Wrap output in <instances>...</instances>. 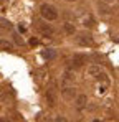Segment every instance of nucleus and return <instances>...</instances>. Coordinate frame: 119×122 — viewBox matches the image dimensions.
Listing matches in <instances>:
<instances>
[{
  "instance_id": "423d86ee",
  "label": "nucleus",
  "mask_w": 119,
  "mask_h": 122,
  "mask_svg": "<svg viewBox=\"0 0 119 122\" xmlns=\"http://www.w3.org/2000/svg\"><path fill=\"white\" fill-rule=\"evenodd\" d=\"M84 61H86V56H84V55H75V56H73V68H75V69L81 68V66L84 64Z\"/></svg>"
},
{
  "instance_id": "39448f33",
  "label": "nucleus",
  "mask_w": 119,
  "mask_h": 122,
  "mask_svg": "<svg viewBox=\"0 0 119 122\" xmlns=\"http://www.w3.org/2000/svg\"><path fill=\"white\" fill-rule=\"evenodd\" d=\"M61 94H63V97H65V99L73 101V99L76 97V89H75V87H71V86H68V87H65V89H63V92H61Z\"/></svg>"
},
{
  "instance_id": "dca6fc26",
  "label": "nucleus",
  "mask_w": 119,
  "mask_h": 122,
  "mask_svg": "<svg viewBox=\"0 0 119 122\" xmlns=\"http://www.w3.org/2000/svg\"><path fill=\"white\" fill-rule=\"evenodd\" d=\"M30 45H32V46H37V45H38V40H37V38H32V40H30Z\"/></svg>"
},
{
  "instance_id": "20e7f679",
  "label": "nucleus",
  "mask_w": 119,
  "mask_h": 122,
  "mask_svg": "<svg viewBox=\"0 0 119 122\" xmlns=\"http://www.w3.org/2000/svg\"><path fill=\"white\" fill-rule=\"evenodd\" d=\"M37 28H38V31L41 35H45V36H50V35H53V28L48 25V23H43V21H37Z\"/></svg>"
},
{
  "instance_id": "f3484780",
  "label": "nucleus",
  "mask_w": 119,
  "mask_h": 122,
  "mask_svg": "<svg viewBox=\"0 0 119 122\" xmlns=\"http://www.w3.org/2000/svg\"><path fill=\"white\" fill-rule=\"evenodd\" d=\"M68 2H76V0H68Z\"/></svg>"
},
{
  "instance_id": "0eeeda50",
  "label": "nucleus",
  "mask_w": 119,
  "mask_h": 122,
  "mask_svg": "<svg viewBox=\"0 0 119 122\" xmlns=\"http://www.w3.org/2000/svg\"><path fill=\"white\" fill-rule=\"evenodd\" d=\"M46 102H48L50 107H55V106H56V94H55L53 89L46 91Z\"/></svg>"
},
{
  "instance_id": "a211bd4d",
  "label": "nucleus",
  "mask_w": 119,
  "mask_h": 122,
  "mask_svg": "<svg viewBox=\"0 0 119 122\" xmlns=\"http://www.w3.org/2000/svg\"><path fill=\"white\" fill-rule=\"evenodd\" d=\"M106 2H113V0H106Z\"/></svg>"
},
{
  "instance_id": "4468645a",
  "label": "nucleus",
  "mask_w": 119,
  "mask_h": 122,
  "mask_svg": "<svg viewBox=\"0 0 119 122\" xmlns=\"http://www.w3.org/2000/svg\"><path fill=\"white\" fill-rule=\"evenodd\" d=\"M0 26H2V28H8V30H10V28H12V23H10V21H7V20H0Z\"/></svg>"
},
{
  "instance_id": "2eb2a0df",
  "label": "nucleus",
  "mask_w": 119,
  "mask_h": 122,
  "mask_svg": "<svg viewBox=\"0 0 119 122\" xmlns=\"http://www.w3.org/2000/svg\"><path fill=\"white\" fill-rule=\"evenodd\" d=\"M13 40H15V43H17V45H23V40L20 38L17 33H13Z\"/></svg>"
},
{
  "instance_id": "7ed1b4c3",
  "label": "nucleus",
  "mask_w": 119,
  "mask_h": 122,
  "mask_svg": "<svg viewBox=\"0 0 119 122\" xmlns=\"http://www.w3.org/2000/svg\"><path fill=\"white\" fill-rule=\"evenodd\" d=\"M78 43L81 46H93V45H94L93 36H91L89 33H81V35H78Z\"/></svg>"
},
{
  "instance_id": "6e6552de",
  "label": "nucleus",
  "mask_w": 119,
  "mask_h": 122,
  "mask_svg": "<svg viewBox=\"0 0 119 122\" xmlns=\"http://www.w3.org/2000/svg\"><path fill=\"white\" fill-rule=\"evenodd\" d=\"M41 55H43V58H45V60H55V58H56V51H55V50H51V48L45 50Z\"/></svg>"
},
{
  "instance_id": "9b49d317",
  "label": "nucleus",
  "mask_w": 119,
  "mask_h": 122,
  "mask_svg": "<svg viewBox=\"0 0 119 122\" xmlns=\"http://www.w3.org/2000/svg\"><path fill=\"white\" fill-rule=\"evenodd\" d=\"M65 31L68 33V35H75V31H76V28H75V25L73 23H65Z\"/></svg>"
},
{
  "instance_id": "f03ea898",
  "label": "nucleus",
  "mask_w": 119,
  "mask_h": 122,
  "mask_svg": "<svg viewBox=\"0 0 119 122\" xmlns=\"http://www.w3.org/2000/svg\"><path fill=\"white\" fill-rule=\"evenodd\" d=\"M88 74H89L91 78L108 81V79H106V74H104V73H103V69H101V66H96V64H93V66H89V68H88Z\"/></svg>"
},
{
  "instance_id": "f8f14e48",
  "label": "nucleus",
  "mask_w": 119,
  "mask_h": 122,
  "mask_svg": "<svg viewBox=\"0 0 119 122\" xmlns=\"http://www.w3.org/2000/svg\"><path fill=\"white\" fill-rule=\"evenodd\" d=\"M83 25H84V26H89V28H91V26H94V18H93L91 15H89V17H86V18L83 20Z\"/></svg>"
},
{
  "instance_id": "f257e3e1",
  "label": "nucleus",
  "mask_w": 119,
  "mask_h": 122,
  "mask_svg": "<svg viewBox=\"0 0 119 122\" xmlns=\"http://www.w3.org/2000/svg\"><path fill=\"white\" fill-rule=\"evenodd\" d=\"M40 13H41V17H43L45 20H48V21H53V20L58 18V10H56L53 5H48V3L41 5Z\"/></svg>"
},
{
  "instance_id": "1a4fd4ad",
  "label": "nucleus",
  "mask_w": 119,
  "mask_h": 122,
  "mask_svg": "<svg viewBox=\"0 0 119 122\" xmlns=\"http://www.w3.org/2000/svg\"><path fill=\"white\" fill-rule=\"evenodd\" d=\"M86 101H88V97H86L84 94L78 96V97H76V107H78V109H83V107L86 106Z\"/></svg>"
},
{
  "instance_id": "9d476101",
  "label": "nucleus",
  "mask_w": 119,
  "mask_h": 122,
  "mask_svg": "<svg viewBox=\"0 0 119 122\" xmlns=\"http://www.w3.org/2000/svg\"><path fill=\"white\" fill-rule=\"evenodd\" d=\"M13 48V45L7 40H0V50H5V51H10Z\"/></svg>"
},
{
  "instance_id": "ddd939ff",
  "label": "nucleus",
  "mask_w": 119,
  "mask_h": 122,
  "mask_svg": "<svg viewBox=\"0 0 119 122\" xmlns=\"http://www.w3.org/2000/svg\"><path fill=\"white\" fill-rule=\"evenodd\" d=\"M73 79H75V76H73L70 71H66V73L63 74V81L65 82H70V81H73Z\"/></svg>"
}]
</instances>
